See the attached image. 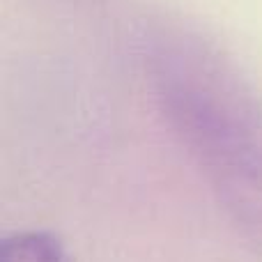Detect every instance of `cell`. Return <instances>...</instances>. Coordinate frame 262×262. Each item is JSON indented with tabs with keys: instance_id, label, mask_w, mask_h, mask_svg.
Instances as JSON below:
<instances>
[{
	"instance_id": "cell-1",
	"label": "cell",
	"mask_w": 262,
	"mask_h": 262,
	"mask_svg": "<svg viewBox=\"0 0 262 262\" xmlns=\"http://www.w3.org/2000/svg\"><path fill=\"white\" fill-rule=\"evenodd\" d=\"M149 97L237 239L262 255V99L239 64L184 18L136 37Z\"/></svg>"
},
{
	"instance_id": "cell-2",
	"label": "cell",
	"mask_w": 262,
	"mask_h": 262,
	"mask_svg": "<svg viewBox=\"0 0 262 262\" xmlns=\"http://www.w3.org/2000/svg\"><path fill=\"white\" fill-rule=\"evenodd\" d=\"M0 262H69V253L53 232L18 230L0 242Z\"/></svg>"
}]
</instances>
